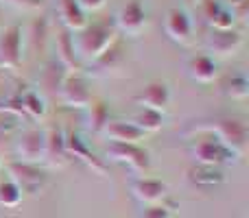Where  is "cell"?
Returning a JSON list of instances; mask_svg holds the SVG:
<instances>
[{
	"label": "cell",
	"mask_w": 249,
	"mask_h": 218,
	"mask_svg": "<svg viewBox=\"0 0 249 218\" xmlns=\"http://www.w3.org/2000/svg\"><path fill=\"white\" fill-rule=\"evenodd\" d=\"M72 39H74L77 59L81 64L90 66L109 46H114L118 42V31L114 26V20H103V22H94V24H86V29H81L77 35H72Z\"/></svg>",
	"instance_id": "cell-1"
},
{
	"label": "cell",
	"mask_w": 249,
	"mask_h": 218,
	"mask_svg": "<svg viewBox=\"0 0 249 218\" xmlns=\"http://www.w3.org/2000/svg\"><path fill=\"white\" fill-rule=\"evenodd\" d=\"M186 133H199V135H212L228 146L236 157H243L247 151V124L241 118H212L195 122Z\"/></svg>",
	"instance_id": "cell-2"
},
{
	"label": "cell",
	"mask_w": 249,
	"mask_h": 218,
	"mask_svg": "<svg viewBox=\"0 0 249 218\" xmlns=\"http://www.w3.org/2000/svg\"><path fill=\"white\" fill-rule=\"evenodd\" d=\"M190 155H193V159L199 166H214V168H221L225 164H232L238 159L228 146H223L212 135H199L190 144Z\"/></svg>",
	"instance_id": "cell-3"
},
{
	"label": "cell",
	"mask_w": 249,
	"mask_h": 218,
	"mask_svg": "<svg viewBox=\"0 0 249 218\" xmlns=\"http://www.w3.org/2000/svg\"><path fill=\"white\" fill-rule=\"evenodd\" d=\"M7 172H9V179L20 188L22 194H37L46 188L48 175L44 168H39V164L11 159L7 164Z\"/></svg>",
	"instance_id": "cell-4"
},
{
	"label": "cell",
	"mask_w": 249,
	"mask_h": 218,
	"mask_svg": "<svg viewBox=\"0 0 249 218\" xmlns=\"http://www.w3.org/2000/svg\"><path fill=\"white\" fill-rule=\"evenodd\" d=\"M105 155L112 162H121L131 166L138 172H146L151 168V155L144 146L140 144H121V142H109Z\"/></svg>",
	"instance_id": "cell-5"
},
{
	"label": "cell",
	"mask_w": 249,
	"mask_h": 218,
	"mask_svg": "<svg viewBox=\"0 0 249 218\" xmlns=\"http://www.w3.org/2000/svg\"><path fill=\"white\" fill-rule=\"evenodd\" d=\"M66 153H68L70 159H77V162H81L86 168H90L94 175L107 177V164L103 162V157H96V155L92 153L90 146L86 144V140H83L79 133H74V131L66 133Z\"/></svg>",
	"instance_id": "cell-6"
},
{
	"label": "cell",
	"mask_w": 249,
	"mask_h": 218,
	"mask_svg": "<svg viewBox=\"0 0 249 218\" xmlns=\"http://www.w3.org/2000/svg\"><path fill=\"white\" fill-rule=\"evenodd\" d=\"M57 96L61 99L64 105L74 107V109H88V105L92 103V94H90V87H88V81L79 72L66 74Z\"/></svg>",
	"instance_id": "cell-7"
},
{
	"label": "cell",
	"mask_w": 249,
	"mask_h": 218,
	"mask_svg": "<svg viewBox=\"0 0 249 218\" xmlns=\"http://www.w3.org/2000/svg\"><path fill=\"white\" fill-rule=\"evenodd\" d=\"M22 26L11 24L0 33V66L18 70L22 66Z\"/></svg>",
	"instance_id": "cell-8"
},
{
	"label": "cell",
	"mask_w": 249,
	"mask_h": 218,
	"mask_svg": "<svg viewBox=\"0 0 249 218\" xmlns=\"http://www.w3.org/2000/svg\"><path fill=\"white\" fill-rule=\"evenodd\" d=\"M114 26H116V31L131 35V37L140 35L146 26V11L140 0H131V2L123 4L114 16Z\"/></svg>",
	"instance_id": "cell-9"
},
{
	"label": "cell",
	"mask_w": 249,
	"mask_h": 218,
	"mask_svg": "<svg viewBox=\"0 0 249 218\" xmlns=\"http://www.w3.org/2000/svg\"><path fill=\"white\" fill-rule=\"evenodd\" d=\"M48 166L61 168L70 162L68 153H66V133L61 127L53 124L44 131V159Z\"/></svg>",
	"instance_id": "cell-10"
},
{
	"label": "cell",
	"mask_w": 249,
	"mask_h": 218,
	"mask_svg": "<svg viewBox=\"0 0 249 218\" xmlns=\"http://www.w3.org/2000/svg\"><path fill=\"white\" fill-rule=\"evenodd\" d=\"M16 155L20 162L39 164L44 159V131L39 127H31L20 133L16 142Z\"/></svg>",
	"instance_id": "cell-11"
},
{
	"label": "cell",
	"mask_w": 249,
	"mask_h": 218,
	"mask_svg": "<svg viewBox=\"0 0 249 218\" xmlns=\"http://www.w3.org/2000/svg\"><path fill=\"white\" fill-rule=\"evenodd\" d=\"M133 103L140 105V109H151L164 114V109L171 105V87L166 81H153L133 96Z\"/></svg>",
	"instance_id": "cell-12"
},
{
	"label": "cell",
	"mask_w": 249,
	"mask_h": 218,
	"mask_svg": "<svg viewBox=\"0 0 249 218\" xmlns=\"http://www.w3.org/2000/svg\"><path fill=\"white\" fill-rule=\"evenodd\" d=\"M131 192L144 205H155L162 203L168 194V185L162 179H153V177H138L131 184Z\"/></svg>",
	"instance_id": "cell-13"
},
{
	"label": "cell",
	"mask_w": 249,
	"mask_h": 218,
	"mask_svg": "<svg viewBox=\"0 0 249 218\" xmlns=\"http://www.w3.org/2000/svg\"><path fill=\"white\" fill-rule=\"evenodd\" d=\"M164 29H166V35L177 44H190L193 42V22H190V16L184 11V9H168L166 20H164Z\"/></svg>",
	"instance_id": "cell-14"
},
{
	"label": "cell",
	"mask_w": 249,
	"mask_h": 218,
	"mask_svg": "<svg viewBox=\"0 0 249 218\" xmlns=\"http://www.w3.org/2000/svg\"><path fill=\"white\" fill-rule=\"evenodd\" d=\"M243 46V35L236 29H225V31H212L208 35V48L214 55L230 57L234 52H238V48Z\"/></svg>",
	"instance_id": "cell-15"
},
{
	"label": "cell",
	"mask_w": 249,
	"mask_h": 218,
	"mask_svg": "<svg viewBox=\"0 0 249 218\" xmlns=\"http://www.w3.org/2000/svg\"><path fill=\"white\" fill-rule=\"evenodd\" d=\"M101 133L109 142H121V144H138L146 137L144 131H140L133 122H124V120H109Z\"/></svg>",
	"instance_id": "cell-16"
},
{
	"label": "cell",
	"mask_w": 249,
	"mask_h": 218,
	"mask_svg": "<svg viewBox=\"0 0 249 218\" xmlns=\"http://www.w3.org/2000/svg\"><path fill=\"white\" fill-rule=\"evenodd\" d=\"M123 64H124V50H123L121 39H118L114 46H109L107 50L99 57V59L92 61L90 72L94 74V77H107V74H112L114 70L121 68Z\"/></svg>",
	"instance_id": "cell-17"
},
{
	"label": "cell",
	"mask_w": 249,
	"mask_h": 218,
	"mask_svg": "<svg viewBox=\"0 0 249 218\" xmlns=\"http://www.w3.org/2000/svg\"><path fill=\"white\" fill-rule=\"evenodd\" d=\"M57 61H59L70 74L81 72V68H83V64L77 59V52H74L72 33L66 29L59 31V35H57Z\"/></svg>",
	"instance_id": "cell-18"
},
{
	"label": "cell",
	"mask_w": 249,
	"mask_h": 218,
	"mask_svg": "<svg viewBox=\"0 0 249 218\" xmlns=\"http://www.w3.org/2000/svg\"><path fill=\"white\" fill-rule=\"evenodd\" d=\"M57 13H59V20L64 22L66 31L70 33H79L81 29H86L88 17L77 0H57Z\"/></svg>",
	"instance_id": "cell-19"
},
{
	"label": "cell",
	"mask_w": 249,
	"mask_h": 218,
	"mask_svg": "<svg viewBox=\"0 0 249 218\" xmlns=\"http://www.w3.org/2000/svg\"><path fill=\"white\" fill-rule=\"evenodd\" d=\"M203 11H206V22L212 26V31H225L234 29L236 22V13L225 9L223 4L214 2V0H203Z\"/></svg>",
	"instance_id": "cell-20"
},
{
	"label": "cell",
	"mask_w": 249,
	"mask_h": 218,
	"mask_svg": "<svg viewBox=\"0 0 249 218\" xmlns=\"http://www.w3.org/2000/svg\"><path fill=\"white\" fill-rule=\"evenodd\" d=\"M188 179L193 185L201 190H210V188H216L225 181V175L221 168H214V166H195L188 170Z\"/></svg>",
	"instance_id": "cell-21"
},
{
	"label": "cell",
	"mask_w": 249,
	"mask_h": 218,
	"mask_svg": "<svg viewBox=\"0 0 249 218\" xmlns=\"http://www.w3.org/2000/svg\"><path fill=\"white\" fill-rule=\"evenodd\" d=\"M188 74L199 83H212L216 79V61L210 55H195L188 61Z\"/></svg>",
	"instance_id": "cell-22"
},
{
	"label": "cell",
	"mask_w": 249,
	"mask_h": 218,
	"mask_svg": "<svg viewBox=\"0 0 249 218\" xmlns=\"http://www.w3.org/2000/svg\"><path fill=\"white\" fill-rule=\"evenodd\" d=\"M66 74H68V70H66L57 59H53L51 64L42 70V77H39V87H42L44 92H48L51 96H57V92H59V87H61V83H64Z\"/></svg>",
	"instance_id": "cell-23"
},
{
	"label": "cell",
	"mask_w": 249,
	"mask_h": 218,
	"mask_svg": "<svg viewBox=\"0 0 249 218\" xmlns=\"http://www.w3.org/2000/svg\"><path fill=\"white\" fill-rule=\"evenodd\" d=\"M221 92H223L228 99H236L243 101L249 94V81L243 72H232L228 77L221 79Z\"/></svg>",
	"instance_id": "cell-24"
},
{
	"label": "cell",
	"mask_w": 249,
	"mask_h": 218,
	"mask_svg": "<svg viewBox=\"0 0 249 218\" xmlns=\"http://www.w3.org/2000/svg\"><path fill=\"white\" fill-rule=\"evenodd\" d=\"M22 111L31 120H42L46 116V105H44L42 94H37L33 90L22 92Z\"/></svg>",
	"instance_id": "cell-25"
},
{
	"label": "cell",
	"mask_w": 249,
	"mask_h": 218,
	"mask_svg": "<svg viewBox=\"0 0 249 218\" xmlns=\"http://www.w3.org/2000/svg\"><path fill=\"white\" fill-rule=\"evenodd\" d=\"M131 122L136 124V127L140 129V131H144V133H155V131H160V129H162V124H164V116L160 114V111L140 109L136 116H133Z\"/></svg>",
	"instance_id": "cell-26"
},
{
	"label": "cell",
	"mask_w": 249,
	"mask_h": 218,
	"mask_svg": "<svg viewBox=\"0 0 249 218\" xmlns=\"http://www.w3.org/2000/svg\"><path fill=\"white\" fill-rule=\"evenodd\" d=\"M88 109H90V129L94 133H101L105 129V124L109 122V107H107V103L92 99V103L88 105Z\"/></svg>",
	"instance_id": "cell-27"
},
{
	"label": "cell",
	"mask_w": 249,
	"mask_h": 218,
	"mask_svg": "<svg viewBox=\"0 0 249 218\" xmlns=\"http://www.w3.org/2000/svg\"><path fill=\"white\" fill-rule=\"evenodd\" d=\"M22 197H24V194L20 192V188H18L9 177L7 179H0V205L2 207H11L13 210V207L20 205Z\"/></svg>",
	"instance_id": "cell-28"
},
{
	"label": "cell",
	"mask_w": 249,
	"mask_h": 218,
	"mask_svg": "<svg viewBox=\"0 0 249 218\" xmlns=\"http://www.w3.org/2000/svg\"><path fill=\"white\" fill-rule=\"evenodd\" d=\"M46 35H48V22L46 17H37V20L31 24V46H33V50H37L39 48H44V44H46Z\"/></svg>",
	"instance_id": "cell-29"
},
{
	"label": "cell",
	"mask_w": 249,
	"mask_h": 218,
	"mask_svg": "<svg viewBox=\"0 0 249 218\" xmlns=\"http://www.w3.org/2000/svg\"><path fill=\"white\" fill-rule=\"evenodd\" d=\"M140 218H173V207L166 203H155V205H146Z\"/></svg>",
	"instance_id": "cell-30"
},
{
	"label": "cell",
	"mask_w": 249,
	"mask_h": 218,
	"mask_svg": "<svg viewBox=\"0 0 249 218\" xmlns=\"http://www.w3.org/2000/svg\"><path fill=\"white\" fill-rule=\"evenodd\" d=\"M0 111H9V114H16V116H24L22 111V92H13L11 96L2 101L0 105Z\"/></svg>",
	"instance_id": "cell-31"
},
{
	"label": "cell",
	"mask_w": 249,
	"mask_h": 218,
	"mask_svg": "<svg viewBox=\"0 0 249 218\" xmlns=\"http://www.w3.org/2000/svg\"><path fill=\"white\" fill-rule=\"evenodd\" d=\"M0 2L9 4L13 9H20V11H39L44 7V0H0Z\"/></svg>",
	"instance_id": "cell-32"
},
{
	"label": "cell",
	"mask_w": 249,
	"mask_h": 218,
	"mask_svg": "<svg viewBox=\"0 0 249 218\" xmlns=\"http://www.w3.org/2000/svg\"><path fill=\"white\" fill-rule=\"evenodd\" d=\"M77 2H79V7H81V11L88 13V11H99V9H103L107 0H77Z\"/></svg>",
	"instance_id": "cell-33"
},
{
	"label": "cell",
	"mask_w": 249,
	"mask_h": 218,
	"mask_svg": "<svg viewBox=\"0 0 249 218\" xmlns=\"http://www.w3.org/2000/svg\"><path fill=\"white\" fill-rule=\"evenodd\" d=\"M203 0H186V4H190V7H197V4H201Z\"/></svg>",
	"instance_id": "cell-34"
}]
</instances>
